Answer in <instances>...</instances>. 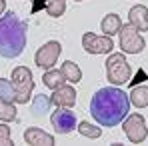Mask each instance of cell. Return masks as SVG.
<instances>
[{
	"mask_svg": "<svg viewBox=\"0 0 148 146\" xmlns=\"http://www.w3.org/2000/svg\"><path fill=\"white\" fill-rule=\"evenodd\" d=\"M130 112V98L118 86L100 88L90 100V114L100 126L112 128L122 124Z\"/></svg>",
	"mask_w": 148,
	"mask_h": 146,
	"instance_id": "1",
	"label": "cell"
},
{
	"mask_svg": "<svg viewBox=\"0 0 148 146\" xmlns=\"http://www.w3.org/2000/svg\"><path fill=\"white\" fill-rule=\"evenodd\" d=\"M26 32L28 26L16 16V12H6L4 16H0V56H20L26 48Z\"/></svg>",
	"mask_w": 148,
	"mask_h": 146,
	"instance_id": "2",
	"label": "cell"
},
{
	"mask_svg": "<svg viewBox=\"0 0 148 146\" xmlns=\"http://www.w3.org/2000/svg\"><path fill=\"white\" fill-rule=\"evenodd\" d=\"M130 64L126 62L124 52H114L106 58V78L112 86H124L130 82Z\"/></svg>",
	"mask_w": 148,
	"mask_h": 146,
	"instance_id": "3",
	"label": "cell"
},
{
	"mask_svg": "<svg viewBox=\"0 0 148 146\" xmlns=\"http://www.w3.org/2000/svg\"><path fill=\"white\" fill-rule=\"evenodd\" d=\"M10 80L16 88V102L18 104H26L30 96H32V90H34V76L32 70L26 68V66H16L12 74H10Z\"/></svg>",
	"mask_w": 148,
	"mask_h": 146,
	"instance_id": "4",
	"label": "cell"
},
{
	"mask_svg": "<svg viewBox=\"0 0 148 146\" xmlns=\"http://www.w3.org/2000/svg\"><path fill=\"white\" fill-rule=\"evenodd\" d=\"M118 34H120L118 44H120V48H122L124 54H140V52L144 50V46H146V40L142 38L140 30L134 28L130 22L120 26Z\"/></svg>",
	"mask_w": 148,
	"mask_h": 146,
	"instance_id": "5",
	"label": "cell"
},
{
	"mask_svg": "<svg viewBox=\"0 0 148 146\" xmlns=\"http://www.w3.org/2000/svg\"><path fill=\"white\" fill-rule=\"evenodd\" d=\"M62 54V44L58 40H50L46 44H42L34 54V64L40 70H50L54 68V64L58 62V56Z\"/></svg>",
	"mask_w": 148,
	"mask_h": 146,
	"instance_id": "6",
	"label": "cell"
},
{
	"mask_svg": "<svg viewBox=\"0 0 148 146\" xmlns=\"http://www.w3.org/2000/svg\"><path fill=\"white\" fill-rule=\"evenodd\" d=\"M122 128L126 138L132 142V144H140L146 140L148 128H146V120L142 114H128L122 120Z\"/></svg>",
	"mask_w": 148,
	"mask_h": 146,
	"instance_id": "7",
	"label": "cell"
},
{
	"mask_svg": "<svg viewBox=\"0 0 148 146\" xmlns=\"http://www.w3.org/2000/svg\"><path fill=\"white\" fill-rule=\"evenodd\" d=\"M50 124L54 126V130L58 134H68L78 126L76 114L70 108H60V106H56V110L50 114Z\"/></svg>",
	"mask_w": 148,
	"mask_h": 146,
	"instance_id": "8",
	"label": "cell"
},
{
	"mask_svg": "<svg viewBox=\"0 0 148 146\" xmlns=\"http://www.w3.org/2000/svg\"><path fill=\"white\" fill-rule=\"evenodd\" d=\"M82 48L86 50L88 54H108L110 50L114 48V42L108 34L104 36H96L92 32H86L82 36Z\"/></svg>",
	"mask_w": 148,
	"mask_h": 146,
	"instance_id": "9",
	"label": "cell"
},
{
	"mask_svg": "<svg viewBox=\"0 0 148 146\" xmlns=\"http://www.w3.org/2000/svg\"><path fill=\"white\" fill-rule=\"evenodd\" d=\"M76 90H74V86L70 84H62V86H58L56 90H52V104L54 106H60V108H72L74 104H76Z\"/></svg>",
	"mask_w": 148,
	"mask_h": 146,
	"instance_id": "10",
	"label": "cell"
},
{
	"mask_svg": "<svg viewBox=\"0 0 148 146\" xmlns=\"http://www.w3.org/2000/svg\"><path fill=\"white\" fill-rule=\"evenodd\" d=\"M24 140H26V144H32V146H52L54 144V136L48 134V132H44V130L38 128V126L26 128Z\"/></svg>",
	"mask_w": 148,
	"mask_h": 146,
	"instance_id": "11",
	"label": "cell"
},
{
	"mask_svg": "<svg viewBox=\"0 0 148 146\" xmlns=\"http://www.w3.org/2000/svg\"><path fill=\"white\" fill-rule=\"evenodd\" d=\"M128 20L134 28H138L140 32H146L148 30V8L144 4H136L130 8L128 12Z\"/></svg>",
	"mask_w": 148,
	"mask_h": 146,
	"instance_id": "12",
	"label": "cell"
},
{
	"mask_svg": "<svg viewBox=\"0 0 148 146\" xmlns=\"http://www.w3.org/2000/svg\"><path fill=\"white\" fill-rule=\"evenodd\" d=\"M60 72H62V76H64V80L70 82V84H78V82L82 80V70H80V66H78L76 62H72V60L62 62Z\"/></svg>",
	"mask_w": 148,
	"mask_h": 146,
	"instance_id": "13",
	"label": "cell"
},
{
	"mask_svg": "<svg viewBox=\"0 0 148 146\" xmlns=\"http://www.w3.org/2000/svg\"><path fill=\"white\" fill-rule=\"evenodd\" d=\"M128 98H130V104H134L136 108H146L148 106V86H142V84L132 86Z\"/></svg>",
	"mask_w": 148,
	"mask_h": 146,
	"instance_id": "14",
	"label": "cell"
},
{
	"mask_svg": "<svg viewBox=\"0 0 148 146\" xmlns=\"http://www.w3.org/2000/svg\"><path fill=\"white\" fill-rule=\"evenodd\" d=\"M120 26H122V20H120V16H118V14H114V12H112V14H106V16L102 18V22H100L102 32H104V34H108V36L118 34Z\"/></svg>",
	"mask_w": 148,
	"mask_h": 146,
	"instance_id": "15",
	"label": "cell"
},
{
	"mask_svg": "<svg viewBox=\"0 0 148 146\" xmlns=\"http://www.w3.org/2000/svg\"><path fill=\"white\" fill-rule=\"evenodd\" d=\"M42 80H44V86L50 88V90H56L58 86H62L66 80H64V76L60 70H56V68H50V70H44V76H42Z\"/></svg>",
	"mask_w": 148,
	"mask_h": 146,
	"instance_id": "16",
	"label": "cell"
},
{
	"mask_svg": "<svg viewBox=\"0 0 148 146\" xmlns=\"http://www.w3.org/2000/svg\"><path fill=\"white\" fill-rule=\"evenodd\" d=\"M0 100L16 102V88L10 78H0Z\"/></svg>",
	"mask_w": 148,
	"mask_h": 146,
	"instance_id": "17",
	"label": "cell"
},
{
	"mask_svg": "<svg viewBox=\"0 0 148 146\" xmlns=\"http://www.w3.org/2000/svg\"><path fill=\"white\" fill-rule=\"evenodd\" d=\"M44 10L52 18H60L66 10V0H44Z\"/></svg>",
	"mask_w": 148,
	"mask_h": 146,
	"instance_id": "18",
	"label": "cell"
},
{
	"mask_svg": "<svg viewBox=\"0 0 148 146\" xmlns=\"http://www.w3.org/2000/svg\"><path fill=\"white\" fill-rule=\"evenodd\" d=\"M50 106H52L50 96H46V94H38V96H34V102H32V112H34L36 116L46 114V112L50 110Z\"/></svg>",
	"mask_w": 148,
	"mask_h": 146,
	"instance_id": "19",
	"label": "cell"
},
{
	"mask_svg": "<svg viewBox=\"0 0 148 146\" xmlns=\"http://www.w3.org/2000/svg\"><path fill=\"white\" fill-rule=\"evenodd\" d=\"M78 132H80L84 138H92V140H96V138L102 136V128H98L96 124H90L88 120L78 124Z\"/></svg>",
	"mask_w": 148,
	"mask_h": 146,
	"instance_id": "20",
	"label": "cell"
},
{
	"mask_svg": "<svg viewBox=\"0 0 148 146\" xmlns=\"http://www.w3.org/2000/svg\"><path fill=\"white\" fill-rule=\"evenodd\" d=\"M0 120L2 122H14L16 120V108H14V102L0 100Z\"/></svg>",
	"mask_w": 148,
	"mask_h": 146,
	"instance_id": "21",
	"label": "cell"
},
{
	"mask_svg": "<svg viewBox=\"0 0 148 146\" xmlns=\"http://www.w3.org/2000/svg\"><path fill=\"white\" fill-rule=\"evenodd\" d=\"M12 138H10V126L0 124V146H12Z\"/></svg>",
	"mask_w": 148,
	"mask_h": 146,
	"instance_id": "22",
	"label": "cell"
},
{
	"mask_svg": "<svg viewBox=\"0 0 148 146\" xmlns=\"http://www.w3.org/2000/svg\"><path fill=\"white\" fill-rule=\"evenodd\" d=\"M38 8H44V0H34V8H32V12H36Z\"/></svg>",
	"mask_w": 148,
	"mask_h": 146,
	"instance_id": "23",
	"label": "cell"
},
{
	"mask_svg": "<svg viewBox=\"0 0 148 146\" xmlns=\"http://www.w3.org/2000/svg\"><path fill=\"white\" fill-rule=\"evenodd\" d=\"M4 10H6V0H0V16L4 14Z\"/></svg>",
	"mask_w": 148,
	"mask_h": 146,
	"instance_id": "24",
	"label": "cell"
},
{
	"mask_svg": "<svg viewBox=\"0 0 148 146\" xmlns=\"http://www.w3.org/2000/svg\"><path fill=\"white\" fill-rule=\"evenodd\" d=\"M76 2H82V0H76Z\"/></svg>",
	"mask_w": 148,
	"mask_h": 146,
	"instance_id": "25",
	"label": "cell"
}]
</instances>
